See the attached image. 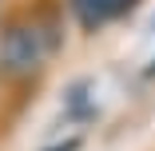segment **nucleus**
Here are the masks:
<instances>
[{
	"mask_svg": "<svg viewBox=\"0 0 155 151\" xmlns=\"http://www.w3.org/2000/svg\"><path fill=\"white\" fill-rule=\"evenodd\" d=\"M60 48L56 24H44V16H20L0 24V76L28 80L36 76Z\"/></svg>",
	"mask_w": 155,
	"mask_h": 151,
	"instance_id": "obj_1",
	"label": "nucleus"
},
{
	"mask_svg": "<svg viewBox=\"0 0 155 151\" xmlns=\"http://www.w3.org/2000/svg\"><path fill=\"white\" fill-rule=\"evenodd\" d=\"M139 4L143 0H68V20L80 28V32L96 36V32H104V28L127 20Z\"/></svg>",
	"mask_w": 155,
	"mask_h": 151,
	"instance_id": "obj_2",
	"label": "nucleus"
},
{
	"mask_svg": "<svg viewBox=\"0 0 155 151\" xmlns=\"http://www.w3.org/2000/svg\"><path fill=\"white\" fill-rule=\"evenodd\" d=\"M80 147V139H64V143H56V147H48V151H76Z\"/></svg>",
	"mask_w": 155,
	"mask_h": 151,
	"instance_id": "obj_3",
	"label": "nucleus"
}]
</instances>
